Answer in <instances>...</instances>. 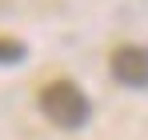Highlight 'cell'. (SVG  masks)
I'll return each mask as SVG.
<instances>
[{"mask_svg":"<svg viewBox=\"0 0 148 140\" xmlns=\"http://www.w3.org/2000/svg\"><path fill=\"white\" fill-rule=\"evenodd\" d=\"M112 80L124 88H148V48L144 44H120L108 56Z\"/></svg>","mask_w":148,"mask_h":140,"instance_id":"obj_2","label":"cell"},{"mask_svg":"<svg viewBox=\"0 0 148 140\" xmlns=\"http://www.w3.org/2000/svg\"><path fill=\"white\" fill-rule=\"evenodd\" d=\"M36 100H40L44 120H52L56 128H68V132L72 128H84L88 116H92V100H88V92L76 80H48Z\"/></svg>","mask_w":148,"mask_h":140,"instance_id":"obj_1","label":"cell"},{"mask_svg":"<svg viewBox=\"0 0 148 140\" xmlns=\"http://www.w3.org/2000/svg\"><path fill=\"white\" fill-rule=\"evenodd\" d=\"M28 56V48L20 40H8V36H0V64H20Z\"/></svg>","mask_w":148,"mask_h":140,"instance_id":"obj_3","label":"cell"}]
</instances>
